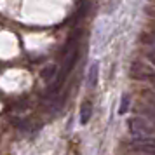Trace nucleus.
<instances>
[{
	"instance_id": "f03ea898",
	"label": "nucleus",
	"mask_w": 155,
	"mask_h": 155,
	"mask_svg": "<svg viewBox=\"0 0 155 155\" xmlns=\"http://www.w3.org/2000/svg\"><path fill=\"white\" fill-rule=\"evenodd\" d=\"M133 148L140 150L147 155H155V140L152 136H145V138H134Z\"/></svg>"
},
{
	"instance_id": "39448f33",
	"label": "nucleus",
	"mask_w": 155,
	"mask_h": 155,
	"mask_svg": "<svg viewBox=\"0 0 155 155\" xmlns=\"http://www.w3.org/2000/svg\"><path fill=\"white\" fill-rule=\"evenodd\" d=\"M56 64H49V66H45L42 70V78L45 80V82H51L52 78L56 77Z\"/></svg>"
},
{
	"instance_id": "f257e3e1",
	"label": "nucleus",
	"mask_w": 155,
	"mask_h": 155,
	"mask_svg": "<svg viewBox=\"0 0 155 155\" xmlns=\"http://www.w3.org/2000/svg\"><path fill=\"white\" fill-rule=\"evenodd\" d=\"M127 126H129V131H131V134H133L134 138H145V136H150V134L153 133L152 124L147 119H141V117L129 119Z\"/></svg>"
},
{
	"instance_id": "20e7f679",
	"label": "nucleus",
	"mask_w": 155,
	"mask_h": 155,
	"mask_svg": "<svg viewBox=\"0 0 155 155\" xmlns=\"http://www.w3.org/2000/svg\"><path fill=\"white\" fill-rule=\"evenodd\" d=\"M91 115H92V103L91 101H84L82 106H80V122L87 124L91 120Z\"/></svg>"
},
{
	"instance_id": "7ed1b4c3",
	"label": "nucleus",
	"mask_w": 155,
	"mask_h": 155,
	"mask_svg": "<svg viewBox=\"0 0 155 155\" xmlns=\"http://www.w3.org/2000/svg\"><path fill=\"white\" fill-rule=\"evenodd\" d=\"M98 75H99V66H98V63H92L89 71H87V85L91 89L96 87V84H98Z\"/></svg>"
},
{
	"instance_id": "0eeeda50",
	"label": "nucleus",
	"mask_w": 155,
	"mask_h": 155,
	"mask_svg": "<svg viewBox=\"0 0 155 155\" xmlns=\"http://www.w3.org/2000/svg\"><path fill=\"white\" fill-rule=\"evenodd\" d=\"M147 58L150 63L155 64V44H152V47H148L147 49Z\"/></svg>"
},
{
	"instance_id": "423d86ee",
	"label": "nucleus",
	"mask_w": 155,
	"mask_h": 155,
	"mask_svg": "<svg viewBox=\"0 0 155 155\" xmlns=\"http://www.w3.org/2000/svg\"><path fill=\"white\" fill-rule=\"evenodd\" d=\"M127 110H129V96H127V94H124V96H122V101H120L119 113H120V115H124Z\"/></svg>"
}]
</instances>
